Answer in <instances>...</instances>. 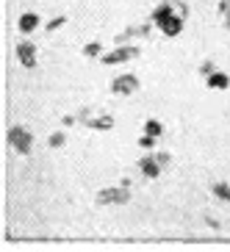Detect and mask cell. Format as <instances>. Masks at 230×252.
<instances>
[{"mask_svg":"<svg viewBox=\"0 0 230 252\" xmlns=\"http://www.w3.org/2000/svg\"><path fill=\"white\" fill-rule=\"evenodd\" d=\"M131 202V186L122 183V186H108V189H103V191H97V205L100 208H111V205H128Z\"/></svg>","mask_w":230,"mask_h":252,"instance_id":"obj_1","label":"cell"},{"mask_svg":"<svg viewBox=\"0 0 230 252\" xmlns=\"http://www.w3.org/2000/svg\"><path fill=\"white\" fill-rule=\"evenodd\" d=\"M6 141H8V147L14 150V153H20V156H28L31 150H33V136H31V130L23 127V125H11L8 127Z\"/></svg>","mask_w":230,"mask_h":252,"instance_id":"obj_2","label":"cell"},{"mask_svg":"<svg viewBox=\"0 0 230 252\" xmlns=\"http://www.w3.org/2000/svg\"><path fill=\"white\" fill-rule=\"evenodd\" d=\"M139 56V47L136 45H119L114 53H103V64L105 67H117V64H125V61H133Z\"/></svg>","mask_w":230,"mask_h":252,"instance_id":"obj_3","label":"cell"},{"mask_svg":"<svg viewBox=\"0 0 230 252\" xmlns=\"http://www.w3.org/2000/svg\"><path fill=\"white\" fill-rule=\"evenodd\" d=\"M111 92L119 97H131L139 92V78L136 75H117L111 81Z\"/></svg>","mask_w":230,"mask_h":252,"instance_id":"obj_4","label":"cell"},{"mask_svg":"<svg viewBox=\"0 0 230 252\" xmlns=\"http://www.w3.org/2000/svg\"><path fill=\"white\" fill-rule=\"evenodd\" d=\"M17 61H20L25 69H33L36 67V45H33V42H20V45H17Z\"/></svg>","mask_w":230,"mask_h":252,"instance_id":"obj_5","label":"cell"},{"mask_svg":"<svg viewBox=\"0 0 230 252\" xmlns=\"http://www.w3.org/2000/svg\"><path fill=\"white\" fill-rule=\"evenodd\" d=\"M139 169H141V175H144V178L147 180H156L158 175H161V163H158V158L153 156V153H147V156H141L139 158Z\"/></svg>","mask_w":230,"mask_h":252,"instance_id":"obj_6","label":"cell"},{"mask_svg":"<svg viewBox=\"0 0 230 252\" xmlns=\"http://www.w3.org/2000/svg\"><path fill=\"white\" fill-rule=\"evenodd\" d=\"M158 28H161L164 36H169V39H172V36H180V31H183V17L172 14V17H166V20H164Z\"/></svg>","mask_w":230,"mask_h":252,"instance_id":"obj_7","label":"cell"},{"mask_svg":"<svg viewBox=\"0 0 230 252\" xmlns=\"http://www.w3.org/2000/svg\"><path fill=\"white\" fill-rule=\"evenodd\" d=\"M39 25H42V20H39V14H33V11H25V14H20V20H17L20 33H33Z\"/></svg>","mask_w":230,"mask_h":252,"instance_id":"obj_8","label":"cell"},{"mask_svg":"<svg viewBox=\"0 0 230 252\" xmlns=\"http://www.w3.org/2000/svg\"><path fill=\"white\" fill-rule=\"evenodd\" d=\"M172 14H175V6H172V3H158V6L153 8V14H150V23L161 25L164 20H166V17H172Z\"/></svg>","mask_w":230,"mask_h":252,"instance_id":"obj_9","label":"cell"},{"mask_svg":"<svg viewBox=\"0 0 230 252\" xmlns=\"http://www.w3.org/2000/svg\"><path fill=\"white\" fill-rule=\"evenodd\" d=\"M230 86V75L222 72V69H214V72L208 75V89H228Z\"/></svg>","mask_w":230,"mask_h":252,"instance_id":"obj_10","label":"cell"},{"mask_svg":"<svg viewBox=\"0 0 230 252\" xmlns=\"http://www.w3.org/2000/svg\"><path fill=\"white\" fill-rule=\"evenodd\" d=\"M81 122H83L86 127H95V130H111V127H114V119H111V117H95V119L83 117Z\"/></svg>","mask_w":230,"mask_h":252,"instance_id":"obj_11","label":"cell"},{"mask_svg":"<svg viewBox=\"0 0 230 252\" xmlns=\"http://www.w3.org/2000/svg\"><path fill=\"white\" fill-rule=\"evenodd\" d=\"M83 56H86V59H103V45H100V42L83 45Z\"/></svg>","mask_w":230,"mask_h":252,"instance_id":"obj_12","label":"cell"},{"mask_svg":"<svg viewBox=\"0 0 230 252\" xmlns=\"http://www.w3.org/2000/svg\"><path fill=\"white\" fill-rule=\"evenodd\" d=\"M214 197L216 200H222V202H230V183H214Z\"/></svg>","mask_w":230,"mask_h":252,"instance_id":"obj_13","label":"cell"},{"mask_svg":"<svg viewBox=\"0 0 230 252\" xmlns=\"http://www.w3.org/2000/svg\"><path fill=\"white\" fill-rule=\"evenodd\" d=\"M144 133H150V136H161L164 133V125L161 122H158V119H147V122H144Z\"/></svg>","mask_w":230,"mask_h":252,"instance_id":"obj_14","label":"cell"},{"mask_svg":"<svg viewBox=\"0 0 230 252\" xmlns=\"http://www.w3.org/2000/svg\"><path fill=\"white\" fill-rule=\"evenodd\" d=\"M147 31H150V25H141V28H128L125 33L119 36V42H125V39H131V36H144Z\"/></svg>","mask_w":230,"mask_h":252,"instance_id":"obj_15","label":"cell"},{"mask_svg":"<svg viewBox=\"0 0 230 252\" xmlns=\"http://www.w3.org/2000/svg\"><path fill=\"white\" fill-rule=\"evenodd\" d=\"M64 141H67V136L61 133V130H56V133H50V139H47V144H50V147H64Z\"/></svg>","mask_w":230,"mask_h":252,"instance_id":"obj_16","label":"cell"},{"mask_svg":"<svg viewBox=\"0 0 230 252\" xmlns=\"http://www.w3.org/2000/svg\"><path fill=\"white\" fill-rule=\"evenodd\" d=\"M156 136H150V133H144V136H141V139H139V147L141 150H147V153H150V150H156Z\"/></svg>","mask_w":230,"mask_h":252,"instance_id":"obj_17","label":"cell"},{"mask_svg":"<svg viewBox=\"0 0 230 252\" xmlns=\"http://www.w3.org/2000/svg\"><path fill=\"white\" fill-rule=\"evenodd\" d=\"M64 23H67V17H53L50 23L45 25V31H59V28H61V25H64Z\"/></svg>","mask_w":230,"mask_h":252,"instance_id":"obj_18","label":"cell"},{"mask_svg":"<svg viewBox=\"0 0 230 252\" xmlns=\"http://www.w3.org/2000/svg\"><path fill=\"white\" fill-rule=\"evenodd\" d=\"M214 61H202V64H200V75H205V78H208V75H211V72H214Z\"/></svg>","mask_w":230,"mask_h":252,"instance_id":"obj_19","label":"cell"},{"mask_svg":"<svg viewBox=\"0 0 230 252\" xmlns=\"http://www.w3.org/2000/svg\"><path fill=\"white\" fill-rule=\"evenodd\" d=\"M219 14H222V17L230 14V0H219Z\"/></svg>","mask_w":230,"mask_h":252,"instance_id":"obj_20","label":"cell"},{"mask_svg":"<svg viewBox=\"0 0 230 252\" xmlns=\"http://www.w3.org/2000/svg\"><path fill=\"white\" fill-rule=\"evenodd\" d=\"M156 158H158V163H161V166H166V163H169V153H156Z\"/></svg>","mask_w":230,"mask_h":252,"instance_id":"obj_21","label":"cell"},{"mask_svg":"<svg viewBox=\"0 0 230 252\" xmlns=\"http://www.w3.org/2000/svg\"><path fill=\"white\" fill-rule=\"evenodd\" d=\"M225 25H228V31H230V14H228V17H225Z\"/></svg>","mask_w":230,"mask_h":252,"instance_id":"obj_22","label":"cell"}]
</instances>
